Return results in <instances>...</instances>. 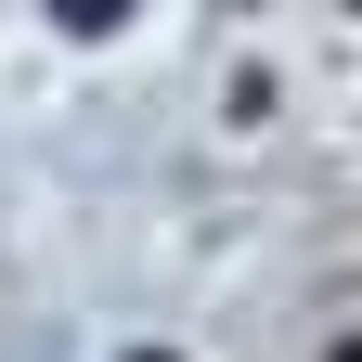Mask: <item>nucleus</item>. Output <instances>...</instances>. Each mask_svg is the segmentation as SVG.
<instances>
[{
    "mask_svg": "<svg viewBox=\"0 0 362 362\" xmlns=\"http://www.w3.org/2000/svg\"><path fill=\"white\" fill-rule=\"evenodd\" d=\"M337 362H362V349H337Z\"/></svg>",
    "mask_w": 362,
    "mask_h": 362,
    "instance_id": "obj_1",
    "label": "nucleus"
}]
</instances>
